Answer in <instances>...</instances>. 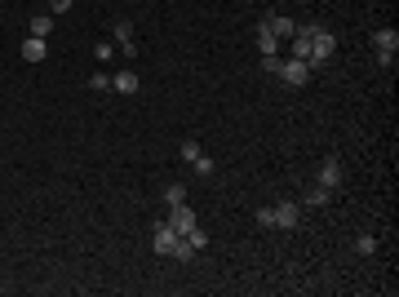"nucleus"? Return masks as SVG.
Returning a JSON list of instances; mask_svg holds the SVG:
<instances>
[{"label": "nucleus", "mask_w": 399, "mask_h": 297, "mask_svg": "<svg viewBox=\"0 0 399 297\" xmlns=\"http://www.w3.org/2000/svg\"><path fill=\"white\" fill-rule=\"evenodd\" d=\"M111 36H115V45H120V54H124V58L138 54V45H133V23H129V18H120V23L111 27Z\"/></svg>", "instance_id": "obj_7"}, {"label": "nucleus", "mask_w": 399, "mask_h": 297, "mask_svg": "<svg viewBox=\"0 0 399 297\" xmlns=\"http://www.w3.org/2000/svg\"><path fill=\"white\" fill-rule=\"evenodd\" d=\"M257 49H262V58H266V54H280V40L271 36L266 23H257Z\"/></svg>", "instance_id": "obj_14"}, {"label": "nucleus", "mask_w": 399, "mask_h": 297, "mask_svg": "<svg viewBox=\"0 0 399 297\" xmlns=\"http://www.w3.org/2000/svg\"><path fill=\"white\" fill-rule=\"evenodd\" d=\"M173 244H177V231L169 227V222H155V240H151V249L160 253V258H173Z\"/></svg>", "instance_id": "obj_6"}, {"label": "nucleus", "mask_w": 399, "mask_h": 297, "mask_svg": "<svg viewBox=\"0 0 399 297\" xmlns=\"http://www.w3.org/2000/svg\"><path fill=\"white\" fill-rule=\"evenodd\" d=\"M164 222H169V227L177 231V236H186L191 227H200V222H195V209L186 204V200H182V204H173V209H169V218H164Z\"/></svg>", "instance_id": "obj_5"}, {"label": "nucleus", "mask_w": 399, "mask_h": 297, "mask_svg": "<svg viewBox=\"0 0 399 297\" xmlns=\"http://www.w3.org/2000/svg\"><path fill=\"white\" fill-rule=\"evenodd\" d=\"M253 218H257V227H275V209H257Z\"/></svg>", "instance_id": "obj_24"}, {"label": "nucleus", "mask_w": 399, "mask_h": 297, "mask_svg": "<svg viewBox=\"0 0 399 297\" xmlns=\"http://www.w3.org/2000/svg\"><path fill=\"white\" fill-rule=\"evenodd\" d=\"M271 209H275V227L280 231H293L302 222V204H289V200H284V204H271Z\"/></svg>", "instance_id": "obj_9"}, {"label": "nucleus", "mask_w": 399, "mask_h": 297, "mask_svg": "<svg viewBox=\"0 0 399 297\" xmlns=\"http://www.w3.org/2000/svg\"><path fill=\"white\" fill-rule=\"evenodd\" d=\"M333 54H338V36L333 31H324V27H315V36H311V58H306V67L311 71H320L324 62H329Z\"/></svg>", "instance_id": "obj_1"}, {"label": "nucleus", "mask_w": 399, "mask_h": 297, "mask_svg": "<svg viewBox=\"0 0 399 297\" xmlns=\"http://www.w3.org/2000/svg\"><path fill=\"white\" fill-rule=\"evenodd\" d=\"M93 54H98L102 62H111V58H115V40H98V45H93Z\"/></svg>", "instance_id": "obj_19"}, {"label": "nucleus", "mask_w": 399, "mask_h": 297, "mask_svg": "<svg viewBox=\"0 0 399 297\" xmlns=\"http://www.w3.org/2000/svg\"><path fill=\"white\" fill-rule=\"evenodd\" d=\"M89 89H111V76H107V71H98V76H89Z\"/></svg>", "instance_id": "obj_22"}, {"label": "nucleus", "mask_w": 399, "mask_h": 297, "mask_svg": "<svg viewBox=\"0 0 399 297\" xmlns=\"http://www.w3.org/2000/svg\"><path fill=\"white\" fill-rule=\"evenodd\" d=\"M315 182L329 186V191L342 186V160H338V155H324V160H320V173H315Z\"/></svg>", "instance_id": "obj_4"}, {"label": "nucleus", "mask_w": 399, "mask_h": 297, "mask_svg": "<svg viewBox=\"0 0 399 297\" xmlns=\"http://www.w3.org/2000/svg\"><path fill=\"white\" fill-rule=\"evenodd\" d=\"M173 258H177V262H191V258H195V249L186 244V236H177V244H173Z\"/></svg>", "instance_id": "obj_16"}, {"label": "nucleus", "mask_w": 399, "mask_h": 297, "mask_svg": "<svg viewBox=\"0 0 399 297\" xmlns=\"http://www.w3.org/2000/svg\"><path fill=\"white\" fill-rule=\"evenodd\" d=\"M262 67H266L271 76H280V67H284V58H280V54H266V58H262Z\"/></svg>", "instance_id": "obj_21"}, {"label": "nucleus", "mask_w": 399, "mask_h": 297, "mask_svg": "<svg viewBox=\"0 0 399 297\" xmlns=\"http://www.w3.org/2000/svg\"><path fill=\"white\" fill-rule=\"evenodd\" d=\"M111 89H115V93H124V98H133V93L142 89L138 71H115V76H111Z\"/></svg>", "instance_id": "obj_10"}, {"label": "nucleus", "mask_w": 399, "mask_h": 297, "mask_svg": "<svg viewBox=\"0 0 399 297\" xmlns=\"http://www.w3.org/2000/svg\"><path fill=\"white\" fill-rule=\"evenodd\" d=\"M355 253H360V258H373V253H377V240H373V236H360V240H355Z\"/></svg>", "instance_id": "obj_17"}, {"label": "nucleus", "mask_w": 399, "mask_h": 297, "mask_svg": "<svg viewBox=\"0 0 399 297\" xmlns=\"http://www.w3.org/2000/svg\"><path fill=\"white\" fill-rule=\"evenodd\" d=\"M186 244H191V249L200 253V249H204V244H208V236H204V231H200V227H191V231H186Z\"/></svg>", "instance_id": "obj_20"}, {"label": "nucleus", "mask_w": 399, "mask_h": 297, "mask_svg": "<svg viewBox=\"0 0 399 297\" xmlns=\"http://www.w3.org/2000/svg\"><path fill=\"white\" fill-rule=\"evenodd\" d=\"M31 36H40V40L54 36V14H49V9L45 14H31Z\"/></svg>", "instance_id": "obj_13"}, {"label": "nucleus", "mask_w": 399, "mask_h": 297, "mask_svg": "<svg viewBox=\"0 0 399 297\" xmlns=\"http://www.w3.org/2000/svg\"><path fill=\"white\" fill-rule=\"evenodd\" d=\"M191 169H195L200 178H208V173H213V160H208V155H200V160H191Z\"/></svg>", "instance_id": "obj_23"}, {"label": "nucleus", "mask_w": 399, "mask_h": 297, "mask_svg": "<svg viewBox=\"0 0 399 297\" xmlns=\"http://www.w3.org/2000/svg\"><path fill=\"white\" fill-rule=\"evenodd\" d=\"M182 200H186V186H182V182H169V186H164V204H169V209L182 204Z\"/></svg>", "instance_id": "obj_15"}, {"label": "nucleus", "mask_w": 399, "mask_h": 297, "mask_svg": "<svg viewBox=\"0 0 399 297\" xmlns=\"http://www.w3.org/2000/svg\"><path fill=\"white\" fill-rule=\"evenodd\" d=\"M329 200H333V191L315 182V186L306 191V195H302V209H324V204H329Z\"/></svg>", "instance_id": "obj_12"}, {"label": "nucleus", "mask_w": 399, "mask_h": 297, "mask_svg": "<svg viewBox=\"0 0 399 297\" xmlns=\"http://www.w3.org/2000/svg\"><path fill=\"white\" fill-rule=\"evenodd\" d=\"M200 155H204V151H200V142H195V137H186V142H182V160L191 164V160H200Z\"/></svg>", "instance_id": "obj_18"}, {"label": "nucleus", "mask_w": 399, "mask_h": 297, "mask_svg": "<svg viewBox=\"0 0 399 297\" xmlns=\"http://www.w3.org/2000/svg\"><path fill=\"white\" fill-rule=\"evenodd\" d=\"M67 9H71V0H49V14H54V18L67 14Z\"/></svg>", "instance_id": "obj_25"}, {"label": "nucleus", "mask_w": 399, "mask_h": 297, "mask_svg": "<svg viewBox=\"0 0 399 297\" xmlns=\"http://www.w3.org/2000/svg\"><path fill=\"white\" fill-rule=\"evenodd\" d=\"M373 54H377V62H382V67H391L395 62V54H399V31H377L373 36Z\"/></svg>", "instance_id": "obj_2"}, {"label": "nucleus", "mask_w": 399, "mask_h": 297, "mask_svg": "<svg viewBox=\"0 0 399 297\" xmlns=\"http://www.w3.org/2000/svg\"><path fill=\"white\" fill-rule=\"evenodd\" d=\"M262 23L271 27V36H275V40H293V36H298V23H293V18H284V14H266Z\"/></svg>", "instance_id": "obj_8"}, {"label": "nucleus", "mask_w": 399, "mask_h": 297, "mask_svg": "<svg viewBox=\"0 0 399 297\" xmlns=\"http://www.w3.org/2000/svg\"><path fill=\"white\" fill-rule=\"evenodd\" d=\"M45 58H49V40L27 36V40H23V62H45Z\"/></svg>", "instance_id": "obj_11"}, {"label": "nucleus", "mask_w": 399, "mask_h": 297, "mask_svg": "<svg viewBox=\"0 0 399 297\" xmlns=\"http://www.w3.org/2000/svg\"><path fill=\"white\" fill-rule=\"evenodd\" d=\"M311 76H315V71H311L302 58H289L284 67H280V80H284L289 89H306V84H311Z\"/></svg>", "instance_id": "obj_3"}]
</instances>
